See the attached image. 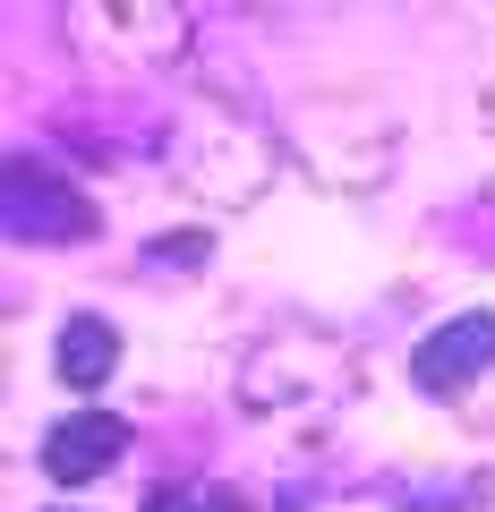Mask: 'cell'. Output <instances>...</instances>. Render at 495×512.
Instances as JSON below:
<instances>
[{"mask_svg":"<svg viewBox=\"0 0 495 512\" xmlns=\"http://www.w3.org/2000/svg\"><path fill=\"white\" fill-rule=\"evenodd\" d=\"M120 444H129V427L94 410V419L52 427V444H43V453H52V470H60V478H94V470H103V453H120Z\"/></svg>","mask_w":495,"mask_h":512,"instance_id":"obj_1","label":"cell"},{"mask_svg":"<svg viewBox=\"0 0 495 512\" xmlns=\"http://www.w3.org/2000/svg\"><path fill=\"white\" fill-rule=\"evenodd\" d=\"M487 350H495V316H478V333H444V342H427L419 350V384H444V367H453V359H487Z\"/></svg>","mask_w":495,"mask_h":512,"instance_id":"obj_2","label":"cell"},{"mask_svg":"<svg viewBox=\"0 0 495 512\" xmlns=\"http://www.w3.org/2000/svg\"><path fill=\"white\" fill-rule=\"evenodd\" d=\"M111 367V333L94 325V316H77V333H69V384H94Z\"/></svg>","mask_w":495,"mask_h":512,"instance_id":"obj_3","label":"cell"}]
</instances>
